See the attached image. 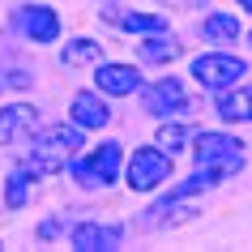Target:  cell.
<instances>
[{"label": "cell", "instance_id": "5b68a950", "mask_svg": "<svg viewBox=\"0 0 252 252\" xmlns=\"http://www.w3.org/2000/svg\"><path fill=\"white\" fill-rule=\"evenodd\" d=\"M120 162H124L120 141H103L90 158H73L68 167H73V175H77L86 188H94V184H111V180H116V171H120Z\"/></svg>", "mask_w": 252, "mask_h": 252}, {"label": "cell", "instance_id": "d6986e66", "mask_svg": "<svg viewBox=\"0 0 252 252\" xmlns=\"http://www.w3.org/2000/svg\"><path fill=\"white\" fill-rule=\"evenodd\" d=\"M167 4H184V9H201L205 0H167Z\"/></svg>", "mask_w": 252, "mask_h": 252}, {"label": "cell", "instance_id": "4fadbf2b", "mask_svg": "<svg viewBox=\"0 0 252 252\" xmlns=\"http://www.w3.org/2000/svg\"><path fill=\"white\" fill-rule=\"evenodd\" d=\"M103 17H111L116 26H124V30H146V34H167V17H154V13H107L103 9Z\"/></svg>", "mask_w": 252, "mask_h": 252}, {"label": "cell", "instance_id": "8992f818", "mask_svg": "<svg viewBox=\"0 0 252 252\" xmlns=\"http://www.w3.org/2000/svg\"><path fill=\"white\" fill-rule=\"evenodd\" d=\"M13 26L22 30L30 43H56L60 17H56L52 9H43V4H22V9H13Z\"/></svg>", "mask_w": 252, "mask_h": 252}, {"label": "cell", "instance_id": "52a82bcc", "mask_svg": "<svg viewBox=\"0 0 252 252\" xmlns=\"http://www.w3.org/2000/svg\"><path fill=\"white\" fill-rule=\"evenodd\" d=\"M141 107H146L150 116H171V111H184L188 107V94L175 77H162V81H154V86L141 90Z\"/></svg>", "mask_w": 252, "mask_h": 252}, {"label": "cell", "instance_id": "9c48e42d", "mask_svg": "<svg viewBox=\"0 0 252 252\" xmlns=\"http://www.w3.org/2000/svg\"><path fill=\"white\" fill-rule=\"evenodd\" d=\"M94 81H98V90H103L107 98H124V94L141 90V73H137L133 64H103Z\"/></svg>", "mask_w": 252, "mask_h": 252}, {"label": "cell", "instance_id": "277c9868", "mask_svg": "<svg viewBox=\"0 0 252 252\" xmlns=\"http://www.w3.org/2000/svg\"><path fill=\"white\" fill-rule=\"evenodd\" d=\"M167 180H171V154H162L158 146H141L128 158V184H133V192H154Z\"/></svg>", "mask_w": 252, "mask_h": 252}, {"label": "cell", "instance_id": "8fae6325", "mask_svg": "<svg viewBox=\"0 0 252 252\" xmlns=\"http://www.w3.org/2000/svg\"><path fill=\"white\" fill-rule=\"evenodd\" d=\"M222 120H252V86H239V90H218V107H214Z\"/></svg>", "mask_w": 252, "mask_h": 252}, {"label": "cell", "instance_id": "6da1fadb", "mask_svg": "<svg viewBox=\"0 0 252 252\" xmlns=\"http://www.w3.org/2000/svg\"><path fill=\"white\" fill-rule=\"evenodd\" d=\"M77 150H81V128L77 124H47V128L34 133V146H30L22 167L30 175H56L77 158Z\"/></svg>", "mask_w": 252, "mask_h": 252}, {"label": "cell", "instance_id": "e0dca14e", "mask_svg": "<svg viewBox=\"0 0 252 252\" xmlns=\"http://www.w3.org/2000/svg\"><path fill=\"white\" fill-rule=\"evenodd\" d=\"M184 141H188V128H184V124H162L158 137H154V146H158L162 154H180Z\"/></svg>", "mask_w": 252, "mask_h": 252}, {"label": "cell", "instance_id": "30bf717a", "mask_svg": "<svg viewBox=\"0 0 252 252\" xmlns=\"http://www.w3.org/2000/svg\"><path fill=\"white\" fill-rule=\"evenodd\" d=\"M107 120H111L107 98H98V94H90V90L73 94V124H77V128H103Z\"/></svg>", "mask_w": 252, "mask_h": 252}, {"label": "cell", "instance_id": "2e32d148", "mask_svg": "<svg viewBox=\"0 0 252 252\" xmlns=\"http://www.w3.org/2000/svg\"><path fill=\"white\" fill-rule=\"evenodd\" d=\"M64 64H90V60H103V47L94 39H77V43H68L64 56H60Z\"/></svg>", "mask_w": 252, "mask_h": 252}, {"label": "cell", "instance_id": "5bb4252c", "mask_svg": "<svg viewBox=\"0 0 252 252\" xmlns=\"http://www.w3.org/2000/svg\"><path fill=\"white\" fill-rule=\"evenodd\" d=\"M201 34L210 43H235L239 39V22L231 13H210L205 22H201Z\"/></svg>", "mask_w": 252, "mask_h": 252}, {"label": "cell", "instance_id": "44dd1931", "mask_svg": "<svg viewBox=\"0 0 252 252\" xmlns=\"http://www.w3.org/2000/svg\"><path fill=\"white\" fill-rule=\"evenodd\" d=\"M248 43H252V34H248Z\"/></svg>", "mask_w": 252, "mask_h": 252}, {"label": "cell", "instance_id": "3957f363", "mask_svg": "<svg viewBox=\"0 0 252 252\" xmlns=\"http://www.w3.org/2000/svg\"><path fill=\"white\" fill-rule=\"evenodd\" d=\"M192 77L205 86V90H231L239 81L248 77V64L239 60V56H226V52H210V56H197L192 60Z\"/></svg>", "mask_w": 252, "mask_h": 252}, {"label": "cell", "instance_id": "7c38bea8", "mask_svg": "<svg viewBox=\"0 0 252 252\" xmlns=\"http://www.w3.org/2000/svg\"><path fill=\"white\" fill-rule=\"evenodd\" d=\"M26 128H34V107L13 103V107H4V111H0V146L17 141V133H26Z\"/></svg>", "mask_w": 252, "mask_h": 252}, {"label": "cell", "instance_id": "7a4b0ae2", "mask_svg": "<svg viewBox=\"0 0 252 252\" xmlns=\"http://www.w3.org/2000/svg\"><path fill=\"white\" fill-rule=\"evenodd\" d=\"M192 154H197V171L210 175L214 184H222L226 175L244 171V146H239L235 137H226V133H201Z\"/></svg>", "mask_w": 252, "mask_h": 252}, {"label": "cell", "instance_id": "ffe728a7", "mask_svg": "<svg viewBox=\"0 0 252 252\" xmlns=\"http://www.w3.org/2000/svg\"><path fill=\"white\" fill-rule=\"evenodd\" d=\"M239 4H244V9H248V13H252V0H239Z\"/></svg>", "mask_w": 252, "mask_h": 252}, {"label": "cell", "instance_id": "9a60e30c", "mask_svg": "<svg viewBox=\"0 0 252 252\" xmlns=\"http://www.w3.org/2000/svg\"><path fill=\"white\" fill-rule=\"evenodd\" d=\"M137 56L150 60V64H162V60H175V56H180V43H171V39H150V43H137Z\"/></svg>", "mask_w": 252, "mask_h": 252}, {"label": "cell", "instance_id": "ac0fdd59", "mask_svg": "<svg viewBox=\"0 0 252 252\" xmlns=\"http://www.w3.org/2000/svg\"><path fill=\"white\" fill-rule=\"evenodd\" d=\"M34 180V175L26 171V167H17L13 175H9V192H4V201H9V210H22L26 205V184Z\"/></svg>", "mask_w": 252, "mask_h": 252}, {"label": "cell", "instance_id": "ba28073f", "mask_svg": "<svg viewBox=\"0 0 252 252\" xmlns=\"http://www.w3.org/2000/svg\"><path fill=\"white\" fill-rule=\"evenodd\" d=\"M73 248L81 252H107V248H120V226H107V222H77L68 231Z\"/></svg>", "mask_w": 252, "mask_h": 252}]
</instances>
